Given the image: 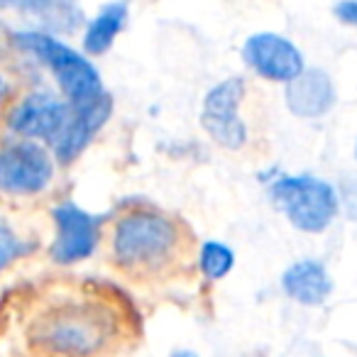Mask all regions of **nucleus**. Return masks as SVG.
Here are the masks:
<instances>
[{
	"mask_svg": "<svg viewBox=\"0 0 357 357\" xmlns=\"http://www.w3.org/2000/svg\"><path fill=\"white\" fill-rule=\"evenodd\" d=\"M113 335V313L98 303H64L32 326V342L54 357H93Z\"/></svg>",
	"mask_w": 357,
	"mask_h": 357,
	"instance_id": "obj_1",
	"label": "nucleus"
},
{
	"mask_svg": "<svg viewBox=\"0 0 357 357\" xmlns=\"http://www.w3.org/2000/svg\"><path fill=\"white\" fill-rule=\"evenodd\" d=\"M15 45L22 52L35 54L54 74L56 84H59L61 93L66 96V103L71 108H84L105 93L98 69L84 54L66 47L64 42L54 40L47 32H17Z\"/></svg>",
	"mask_w": 357,
	"mask_h": 357,
	"instance_id": "obj_2",
	"label": "nucleus"
},
{
	"mask_svg": "<svg viewBox=\"0 0 357 357\" xmlns=\"http://www.w3.org/2000/svg\"><path fill=\"white\" fill-rule=\"evenodd\" d=\"M176 223L167 215L135 211L118 220L113 233L115 262L125 269H152L164 264L178 248Z\"/></svg>",
	"mask_w": 357,
	"mask_h": 357,
	"instance_id": "obj_3",
	"label": "nucleus"
},
{
	"mask_svg": "<svg viewBox=\"0 0 357 357\" xmlns=\"http://www.w3.org/2000/svg\"><path fill=\"white\" fill-rule=\"evenodd\" d=\"M272 201L301 233H323L337 215L335 189L311 174L279 176L272 184Z\"/></svg>",
	"mask_w": 357,
	"mask_h": 357,
	"instance_id": "obj_4",
	"label": "nucleus"
},
{
	"mask_svg": "<svg viewBox=\"0 0 357 357\" xmlns=\"http://www.w3.org/2000/svg\"><path fill=\"white\" fill-rule=\"evenodd\" d=\"M54 178L52 154L32 139L0 147V191L10 196H35Z\"/></svg>",
	"mask_w": 357,
	"mask_h": 357,
	"instance_id": "obj_5",
	"label": "nucleus"
},
{
	"mask_svg": "<svg viewBox=\"0 0 357 357\" xmlns=\"http://www.w3.org/2000/svg\"><path fill=\"white\" fill-rule=\"evenodd\" d=\"M245 96V81L233 76L206 93L204 110H201V125L211 135L213 142L225 149H240L248 139V128L238 118V105Z\"/></svg>",
	"mask_w": 357,
	"mask_h": 357,
	"instance_id": "obj_6",
	"label": "nucleus"
},
{
	"mask_svg": "<svg viewBox=\"0 0 357 357\" xmlns=\"http://www.w3.org/2000/svg\"><path fill=\"white\" fill-rule=\"evenodd\" d=\"M56 238L52 243V259L59 264H76L91 257L100 240V218L76 204H61L54 208Z\"/></svg>",
	"mask_w": 357,
	"mask_h": 357,
	"instance_id": "obj_7",
	"label": "nucleus"
},
{
	"mask_svg": "<svg viewBox=\"0 0 357 357\" xmlns=\"http://www.w3.org/2000/svg\"><path fill=\"white\" fill-rule=\"evenodd\" d=\"M71 115V105L66 100L56 98L54 93H30L10 110L8 118V128L15 135L25 139H47L54 142L66 128Z\"/></svg>",
	"mask_w": 357,
	"mask_h": 357,
	"instance_id": "obj_8",
	"label": "nucleus"
},
{
	"mask_svg": "<svg viewBox=\"0 0 357 357\" xmlns=\"http://www.w3.org/2000/svg\"><path fill=\"white\" fill-rule=\"evenodd\" d=\"M243 59L267 81H294L303 71V56L294 42L277 32H257L243 47Z\"/></svg>",
	"mask_w": 357,
	"mask_h": 357,
	"instance_id": "obj_9",
	"label": "nucleus"
},
{
	"mask_svg": "<svg viewBox=\"0 0 357 357\" xmlns=\"http://www.w3.org/2000/svg\"><path fill=\"white\" fill-rule=\"evenodd\" d=\"M110 113H113V100H110L108 93H103L98 100L84 105V108H71L66 128L61 130L59 137L52 142V149H54L56 159H59L61 164L74 162V159L89 147L93 135L105 125Z\"/></svg>",
	"mask_w": 357,
	"mask_h": 357,
	"instance_id": "obj_10",
	"label": "nucleus"
},
{
	"mask_svg": "<svg viewBox=\"0 0 357 357\" xmlns=\"http://www.w3.org/2000/svg\"><path fill=\"white\" fill-rule=\"evenodd\" d=\"M335 105V86L321 69H303L287 86V108L296 118H321Z\"/></svg>",
	"mask_w": 357,
	"mask_h": 357,
	"instance_id": "obj_11",
	"label": "nucleus"
},
{
	"mask_svg": "<svg viewBox=\"0 0 357 357\" xmlns=\"http://www.w3.org/2000/svg\"><path fill=\"white\" fill-rule=\"evenodd\" d=\"M282 287L289 298L303 306H321L333 291V282L328 277L326 267L316 259H301L294 262L284 272Z\"/></svg>",
	"mask_w": 357,
	"mask_h": 357,
	"instance_id": "obj_12",
	"label": "nucleus"
},
{
	"mask_svg": "<svg viewBox=\"0 0 357 357\" xmlns=\"http://www.w3.org/2000/svg\"><path fill=\"white\" fill-rule=\"evenodd\" d=\"M125 20H128V6L125 3H108L105 8H100V13L91 20L89 30L84 35V50L91 56L105 54L113 47L120 30L125 27Z\"/></svg>",
	"mask_w": 357,
	"mask_h": 357,
	"instance_id": "obj_13",
	"label": "nucleus"
},
{
	"mask_svg": "<svg viewBox=\"0 0 357 357\" xmlns=\"http://www.w3.org/2000/svg\"><path fill=\"white\" fill-rule=\"evenodd\" d=\"M15 8V10L37 15L45 25L54 30H74L79 22V10H76L74 0H0V10Z\"/></svg>",
	"mask_w": 357,
	"mask_h": 357,
	"instance_id": "obj_14",
	"label": "nucleus"
},
{
	"mask_svg": "<svg viewBox=\"0 0 357 357\" xmlns=\"http://www.w3.org/2000/svg\"><path fill=\"white\" fill-rule=\"evenodd\" d=\"M233 264H235V255L228 245L211 240V243H206L204 248H201L199 267H201V272H204V277L211 279V282H218V279L228 277Z\"/></svg>",
	"mask_w": 357,
	"mask_h": 357,
	"instance_id": "obj_15",
	"label": "nucleus"
},
{
	"mask_svg": "<svg viewBox=\"0 0 357 357\" xmlns=\"http://www.w3.org/2000/svg\"><path fill=\"white\" fill-rule=\"evenodd\" d=\"M25 252H27L25 243H22L8 225L0 223V272L10 267V264L15 262L17 257H22Z\"/></svg>",
	"mask_w": 357,
	"mask_h": 357,
	"instance_id": "obj_16",
	"label": "nucleus"
},
{
	"mask_svg": "<svg viewBox=\"0 0 357 357\" xmlns=\"http://www.w3.org/2000/svg\"><path fill=\"white\" fill-rule=\"evenodd\" d=\"M333 15L350 27H357V0H340L333 8Z\"/></svg>",
	"mask_w": 357,
	"mask_h": 357,
	"instance_id": "obj_17",
	"label": "nucleus"
},
{
	"mask_svg": "<svg viewBox=\"0 0 357 357\" xmlns=\"http://www.w3.org/2000/svg\"><path fill=\"white\" fill-rule=\"evenodd\" d=\"M10 93V86H8V81L3 79V76H0V103H3V100H6V96Z\"/></svg>",
	"mask_w": 357,
	"mask_h": 357,
	"instance_id": "obj_18",
	"label": "nucleus"
},
{
	"mask_svg": "<svg viewBox=\"0 0 357 357\" xmlns=\"http://www.w3.org/2000/svg\"><path fill=\"white\" fill-rule=\"evenodd\" d=\"M172 357H199V355H196V352H191V350H176Z\"/></svg>",
	"mask_w": 357,
	"mask_h": 357,
	"instance_id": "obj_19",
	"label": "nucleus"
},
{
	"mask_svg": "<svg viewBox=\"0 0 357 357\" xmlns=\"http://www.w3.org/2000/svg\"><path fill=\"white\" fill-rule=\"evenodd\" d=\"M355 159H357V144H355Z\"/></svg>",
	"mask_w": 357,
	"mask_h": 357,
	"instance_id": "obj_20",
	"label": "nucleus"
}]
</instances>
